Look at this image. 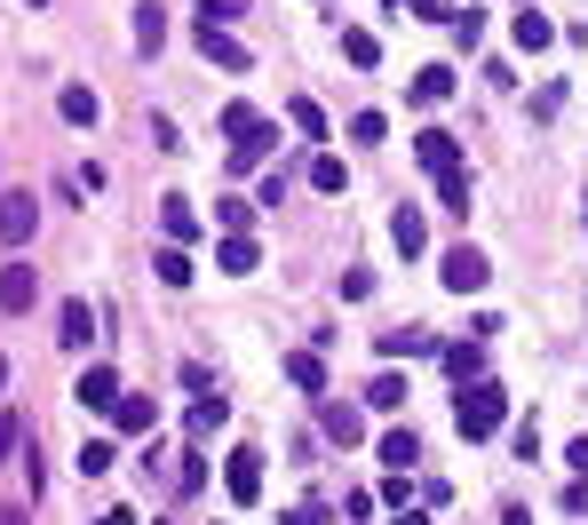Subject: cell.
<instances>
[{"label":"cell","instance_id":"6da1fadb","mask_svg":"<svg viewBox=\"0 0 588 525\" xmlns=\"http://www.w3.org/2000/svg\"><path fill=\"white\" fill-rule=\"evenodd\" d=\"M501 422H509V390H493V382H469L462 399H454V431H462L469 446H477V438H493Z\"/></svg>","mask_w":588,"mask_h":525},{"label":"cell","instance_id":"7a4b0ae2","mask_svg":"<svg viewBox=\"0 0 588 525\" xmlns=\"http://www.w3.org/2000/svg\"><path fill=\"white\" fill-rule=\"evenodd\" d=\"M223 485H231V502H238V510H255V502H263V454H255V446L223 454Z\"/></svg>","mask_w":588,"mask_h":525},{"label":"cell","instance_id":"3957f363","mask_svg":"<svg viewBox=\"0 0 588 525\" xmlns=\"http://www.w3.org/2000/svg\"><path fill=\"white\" fill-rule=\"evenodd\" d=\"M437 279H445V287H454V294H477V287H486V279H493V262H486V255H477V247H454V255H445V262H437Z\"/></svg>","mask_w":588,"mask_h":525},{"label":"cell","instance_id":"277c9868","mask_svg":"<svg viewBox=\"0 0 588 525\" xmlns=\"http://www.w3.org/2000/svg\"><path fill=\"white\" fill-rule=\"evenodd\" d=\"M191 32H199V48H207V64H223V72H247V64H255V56L238 48L231 32H223V24H207V16H191Z\"/></svg>","mask_w":588,"mask_h":525},{"label":"cell","instance_id":"5b68a950","mask_svg":"<svg viewBox=\"0 0 588 525\" xmlns=\"http://www.w3.org/2000/svg\"><path fill=\"white\" fill-rule=\"evenodd\" d=\"M413 152H422L430 176H462V136H445V127H422V136H413Z\"/></svg>","mask_w":588,"mask_h":525},{"label":"cell","instance_id":"8992f818","mask_svg":"<svg viewBox=\"0 0 588 525\" xmlns=\"http://www.w3.org/2000/svg\"><path fill=\"white\" fill-rule=\"evenodd\" d=\"M73 399H80L88 414H112V406L127 399V390H120V375H112V367H88V375L73 382Z\"/></svg>","mask_w":588,"mask_h":525},{"label":"cell","instance_id":"52a82bcc","mask_svg":"<svg viewBox=\"0 0 588 525\" xmlns=\"http://www.w3.org/2000/svg\"><path fill=\"white\" fill-rule=\"evenodd\" d=\"M32 294H41V279H32V262H0V311H32Z\"/></svg>","mask_w":588,"mask_h":525},{"label":"cell","instance_id":"ba28073f","mask_svg":"<svg viewBox=\"0 0 588 525\" xmlns=\"http://www.w3.org/2000/svg\"><path fill=\"white\" fill-rule=\"evenodd\" d=\"M32 223H41V208H32L24 191H9V200H0V239L24 247V239H32Z\"/></svg>","mask_w":588,"mask_h":525},{"label":"cell","instance_id":"9c48e42d","mask_svg":"<svg viewBox=\"0 0 588 525\" xmlns=\"http://www.w3.org/2000/svg\"><path fill=\"white\" fill-rule=\"evenodd\" d=\"M88 335H96V311L73 294V303H64V319H56V343H64V350H88Z\"/></svg>","mask_w":588,"mask_h":525},{"label":"cell","instance_id":"30bf717a","mask_svg":"<svg viewBox=\"0 0 588 525\" xmlns=\"http://www.w3.org/2000/svg\"><path fill=\"white\" fill-rule=\"evenodd\" d=\"M215 262H223V271H231V279H247V271H255V262H263V247H255L247 232H223V247H215Z\"/></svg>","mask_w":588,"mask_h":525},{"label":"cell","instance_id":"8fae6325","mask_svg":"<svg viewBox=\"0 0 588 525\" xmlns=\"http://www.w3.org/2000/svg\"><path fill=\"white\" fill-rule=\"evenodd\" d=\"M445 375H454L462 390H469V382H486V350H477V343H445Z\"/></svg>","mask_w":588,"mask_h":525},{"label":"cell","instance_id":"7c38bea8","mask_svg":"<svg viewBox=\"0 0 588 525\" xmlns=\"http://www.w3.org/2000/svg\"><path fill=\"white\" fill-rule=\"evenodd\" d=\"M319 431H326L334 446H358V438H366V422H358V406H319Z\"/></svg>","mask_w":588,"mask_h":525},{"label":"cell","instance_id":"4fadbf2b","mask_svg":"<svg viewBox=\"0 0 588 525\" xmlns=\"http://www.w3.org/2000/svg\"><path fill=\"white\" fill-rule=\"evenodd\" d=\"M390 239H398V255H422V239H430L422 208H398V215H390Z\"/></svg>","mask_w":588,"mask_h":525},{"label":"cell","instance_id":"5bb4252c","mask_svg":"<svg viewBox=\"0 0 588 525\" xmlns=\"http://www.w3.org/2000/svg\"><path fill=\"white\" fill-rule=\"evenodd\" d=\"M445 96H454V72H445V64H422V72H413V104H445Z\"/></svg>","mask_w":588,"mask_h":525},{"label":"cell","instance_id":"9a60e30c","mask_svg":"<svg viewBox=\"0 0 588 525\" xmlns=\"http://www.w3.org/2000/svg\"><path fill=\"white\" fill-rule=\"evenodd\" d=\"M112 422H120V431H152V422H159V406L144 399V390H127V399L112 406Z\"/></svg>","mask_w":588,"mask_h":525},{"label":"cell","instance_id":"2e32d148","mask_svg":"<svg viewBox=\"0 0 588 525\" xmlns=\"http://www.w3.org/2000/svg\"><path fill=\"white\" fill-rule=\"evenodd\" d=\"M152 271H159V287H191V255H184L176 239H167V247L152 255Z\"/></svg>","mask_w":588,"mask_h":525},{"label":"cell","instance_id":"e0dca14e","mask_svg":"<svg viewBox=\"0 0 588 525\" xmlns=\"http://www.w3.org/2000/svg\"><path fill=\"white\" fill-rule=\"evenodd\" d=\"M56 112L73 120V127H96V112H103V104H96V88H64V96H56Z\"/></svg>","mask_w":588,"mask_h":525},{"label":"cell","instance_id":"ac0fdd59","mask_svg":"<svg viewBox=\"0 0 588 525\" xmlns=\"http://www.w3.org/2000/svg\"><path fill=\"white\" fill-rule=\"evenodd\" d=\"M223 422H231V406H223V399H199V406H191V446H207V438L223 431Z\"/></svg>","mask_w":588,"mask_h":525},{"label":"cell","instance_id":"d6986e66","mask_svg":"<svg viewBox=\"0 0 588 525\" xmlns=\"http://www.w3.org/2000/svg\"><path fill=\"white\" fill-rule=\"evenodd\" d=\"M374 454H382L390 470H413V462H422V438H413V431H390V438L374 446Z\"/></svg>","mask_w":588,"mask_h":525},{"label":"cell","instance_id":"ffe728a7","mask_svg":"<svg viewBox=\"0 0 588 525\" xmlns=\"http://www.w3.org/2000/svg\"><path fill=\"white\" fill-rule=\"evenodd\" d=\"M548 41H557V24L541 9H517V48H548Z\"/></svg>","mask_w":588,"mask_h":525},{"label":"cell","instance_id":"44dd1931","mask_svg":"<svg viewBox=\"0 0 588 525\" xmlns=\"http://www.w3.org/2000/svg\"><path fill=\"white\" fill-rule=\"evenodd\" d=\"M270 144H279V127L263 120V127H255L247 144H231V168H255V159H270Z\"/></svg>","mask_w":588,"mask_h":525},{"label":"cell","instance_id":"7402d4cb","mask_svg":"<svg viewBox=\"0 0 588 525\" xmlns=\"http://www.w3.org/2000/svg\"><path fill=\"white\" fill-rule=\"evenodd\" d=\"M366 406H374V414L406 406V375H374V382H366Z\"/></svg>","mask_w":588,"mask_h":525},{"label":"cell","instance_id":"603a6c76","mask_svg":"<svg viewBox=\"0 0 588 525\" xmlns=\"http://www.w3.org/2000/svg\"><path fill=\"white\" fill-rule=\"evenodd\" d=\"M73 462H80V478H103V470L120 462V446H112V438H88V446L73 454Z\"/></svg>","mask_w":588,"mask_h":525},{"label":"cell","instance_id":"cb8c5ba5","mask_svg":"<svg viewBox=\"0 0 588 525\" xmlns=\"http://www.w3.org/2000/svg\"><path fill=\"white\" fill-rule=\"evenodd\" d=\"M135 48H144V56L167 48V16H159V9H135Z\"/></svg>","mask_w":588,"mask_h":525},{"label":"cell","instance_id":"d4e9b609","mask_svg":"<svg viewBox=\"0 0 588 525\" xmlns=\"http://www.w3.org/2000/svg\"><path fill=\"white\" fill-rule=\"evenodd\" d=\"M287 382H295V390H326V367H319V350H295V358H287Z\"/></svg>","mask_w":588,"mask_h":525},{"label":"cell","instance_id":"484cf974","mask_svg":"<svg viewBox=\"0 0 588 525\" xmlns=\"http://www.w3.org/2000/svg\"><path fill=\"white\" fill-rule=\"evenodd\" d=\"M413 350H437L422 326H390V335H382V358H413Z\"/></svg>","mask_w":588,"mask_h":525},{"label":"cell","instance_id":"4316f807","mask_svg":"<svg viewBox=\"0 0 588 525\" xmlns=\"http://www.w3.org/2000/svg\"><path fill=\"white\" fill-rule=\"evenodd\" d=\"M159 223H167V239H176V247H184V239L199 232V215H191V200H167V208H159Z\"/></svg>","mask_w":588,"mask_h":525},{"label":"cell","instance_id":"83f0119b","mask_svg":"<svg viewBox=\"0 0 588 525\" xmlns=\"http://www.w3.org/2000/svg\"><path fill=\"white\" fill-rule=\"evenodd\" d=\"M310 183H319V191H351V176H342V159H334V152L310 159Z\"/></svg>","mask_w":588,"mask_h":525},{"label":"cell","instance_id":"f1b7e54d","mask_svg":"<svg viewBox=\"0 0 588 525\" xmlns=\"http://www.w3.org/2000/svg\"><path fill=\"white\" fill-rule=\"evenodd\" d=\"M16 446H24V414L0 406V462H16Z\"/></svg>","mask_w":588,"mask_h":525},{"label":"cell","instance_id":"f546056e","mask_svg":"<svg viewBox=\"0 0 588 525\" xmlns=\"http://www.w3.org/2000/svg\"><path fill=\"white\" fill-rule=\"evenodd\" d=\"M287 120L302 127V136H326V112H319V104H310V96H295V104H287Z\"/></svg>","mask_w":588,"mask_h":525},{"label":"cell","instance_id":"4dcf8cb0","mask_svg":"<svg viewBox=\"0 0 588 525\" xmlns=\"http://www.w3.org/2000/svg\"><path fill=\"white\" fill-rule=\"evenodd\" d=\"M437 208H454V215H469V176H437Z\"/></svg>","mask_w":588,"mask_h":525},{"label":"cell","instance_id":"1f68e13d","mask_svg":"<svg viewBox=\"0 0 588 525\" xmlns=\"http://www.w3.org/2000/svg\"><path fill=\"white\" fill-rule=\"evenodd\" d=\"M199 16H207V24H223V32H231L238 16H247V0H199Z\"/></svg>","mask_w":588,"mask_h":525},{"label":"cell","instance_id":"d6a6232c","mask_svg":"<svg viewBox=\"0 0 588 525\" xmlns=\"http://www.w3.org/2000/svg\"><path fill=\"white\" fill-rule=\"evenodd\" d=\"M382 136H390L382 112H358V120H351V144H382Z\"/></svg>","mask_w":588,"mask_h":525},{"label":"cell","instance_id":"836d02e7","mask_svg":"<svg viewBox=\"0 0 588 525\" xmlns=\"http://www.w3.org/2000/svg\"><path fill=\"white\" fill-rule=\"evenodd\" d=\"M215 223H223V232H247L255 208H247V200H215Z\"/></svg>","mask_w":588,"mask_h":525},{"label":"cell","instance_id":"e575fe53","mask_svg":"<svg viewBox=\"0 0 588 525\" xmlns=\"http://www.w3.org/2000/svg\"><path fill=\"white\" fill-rule=\"evenodd\" d=\"M342 56H351V64H374L382 48H374V32H342Z\"/></svg>","mask_w":588,"mask_h":525},{"label":"cell","instance_id":"d590c367","mask_svg":"<svg viewBox=\"0 0 588 525\" xmlns=\"http://www.w3.org/2000/svg\"><path fill=\"white\" fill-rule=\"evenodd\" d=\"M176 485H184V494H199V485H207V454H184V470H176Z\"/></svg>","mask_w":588,"mask_h":525},{"label":"cell","instance_id":"8d00e7d4","mask_svg":"<svg viewBox=\"0 0 588 525\" xmlns=\"http://www.w3.org/2000/svg\"><path fill=\"white\" fill-rule=\"evenodd\" d=\"M413 16H430V24H462L454 0H413Z\"/></svg>","mask_w":588,"mask_h":525},{"label":"cell","instance_id":"74e56055","mask_svg":"<svg viewBox=\"0 0 588 525\" xmlns=\"http://www.w3.org/2000/svg\"><path fill=\"white\" fill-rule=\"evenodd\" d=\"M454 32H462V48H477V41H486V9H462V24H454Z\"/></svg>","mask_w":588,"mask_h":525},{"label":"cell","instance_id":"f35d334b","mask_svg":"<svg viewBox=\"0 0 588 525\" xmlns=\"http://www.w3.org/2000/svg\"><path fill=\"white\" fill-rule=\"evenodd\" d=\"M565 462H573V470L588 478V438H573V446H565Z\"/></svg>","mask_w":588,"mask_h":525},{"label":"cell","instance_id":"ab89813d","mask_svg":"<svg viewBox=\"0 0 588 525\" xmlns=\"http://www.w3.org/2000/svg\"><path fill=\"white\" fill-rule=\"evenodd\" d=\"M88 525H135V510H103V517H88Z\"/></svg>","mask_w":588,"mask_h":525},{"label":"cell","instance_id":"60d3db41","mask_svg":"<svg viewBox=\"0 0 588 525\" xmlns=\"http://www.w3.org/2000/svg\"><path fill=\"white\" fill-rule=\"evenodd\" d=\"M390 525H430V517H422V510H398V517H390Z\"/></svg>","mask_w":588,"mask_h":525},{"label":"cell","instance_id":"b9f144b4","mask_svg":"<svg viewBox=\"0 0 588 525\" xmlns=\"http://www.w3.org/2000/svg\"><path fill=\"white\" fill-rule=\"evenodd\" d=\"M287 525H319V510H295V517H287Z\"/></svg>","mask_w":588,"mask_h":525},{"label":"cell","instance_id":"7bdbcfd3","mask_svg":"<svg viewBox=\"0 0 588 525\" xmlns=\"http://www.w3.org/2000/svg\"><path fill=\"white\" fill-rule=\"evenodd\" d=\"M0 525H32V517H24V510H0Z\"/></svg>","mask_w":588,"mask_h":525},{"label":"cell","instance_id":"ee69618b","mask_svg":"<svg viewBox=\"0 0 588 525\" xmlns=\"http://www.w3.org/2000/svg\"><path fill=\"white\" fill-rule=\"evenodd\" d=\"M501 525H533V517H525V510H501Z\"/></svg>","mask_w":588,"mask_h":525},{"label":"cell","instance_id":"f6af8a7d","mask_svg":"<svg viewBox=\"0 0 588 525\" xmlns=\"http://www.w3.org/2000/svg\"><path fill=\"white\" fill-rule=\"evenodd\" d=\"M0 390H9V358H0Z\"/></svg>","mask_w":588,"mask_h":525},{"label":"cell","instance_id":"bcb514c9","mask_svg":"<svg viewBox=\"0 0 588 525\" xmlns=\"http://www.w3.org/2000/svg\"><path fill=\"white\" fill-rule=\"evenodd\" d=\"M24 9H41V0H24Z\"/></svg>","mask_w":588,"mask_h":525}]
</instances>
